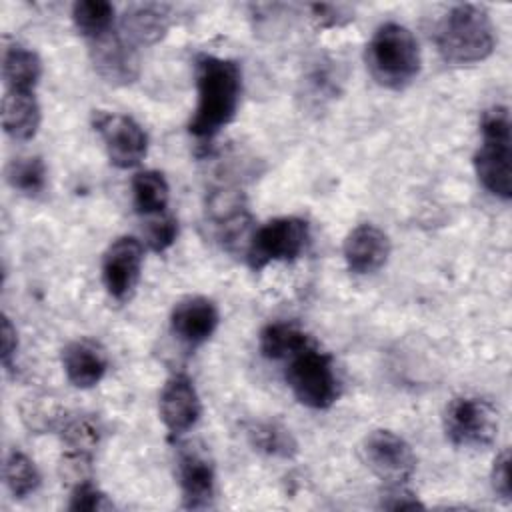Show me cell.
<instances>
[{"label":"cell","mask_w":512,"mask_h":512,"mask_svg":"<svg viewBox=\"0 0 512 512\" xmlns=\"http://www.w3.org/2000/svg\"><path fill=\"white\" fill-rule=\"evenodd\" d=\"M198 102L188 130L198 140L214 138L236 116L242 94L240 66L230 58L200 54L196 58Z\"/></svg>","instance_id":"obj_1"},{"label":"cell","mask_w":512,"mask_h":512,"mask_svg":"<svg viewBox=\"0 0 512 512\" xmlns=\"http://www.w3.org/2000/svg\"><path fill=\"white\" fill-rule=\"evenodd\" d=\"M366 68L376 84L404 90L420 72V48L414 34L396 22L382 24L366 44Z\"/></svg>","instance_id":"obj_2"},{"label":"cell","mask_w":512,"mask_h":512,"mask_svg":"<svg viewBox=\"0 0 512 512\" xmlns=\"http://www.w3.org/2000/svg\"><path fill=\"white\" fill-rule=\"evenodd\" d=\"M440 56L450 64H474L494 50V26L478 4H458L440 22L436 32Z\"/></svg>","instance_id":"obj_3"},{"label":"cell","mask_w":512,"mask_h":512,"mask_svg":"<svg viewBox=\"0 0 512 512\" xmlns=\"http://www.w3.org/2000/svg\"><path fill=\"white\" fill-rule=\"evenodd\" d=\"M482 144L474 154V168L480 184L494 196L510 200V114L504 106H492L482 114Z\"/></svg>","instance_id":"obj_4"},{"label":"cell","mask_w":512,"mask_h":512,"mask_svg":"<svg viewBox=\"0 0 512 512\" xmlns=\"http://www.w3.org/2000/svg\"><path fill=\"white\" fill-rule=\"evenodd\" d=\"M286 362V382L298 402L314 410H326L338 400L340 380L334 360L314 340L286 358Z\"/></svg>","instance_id":"obj_5"},{"label":"cell","mask_w":512,"mask_h":512,"mask_svg":"<svg viewBox=\"0 0 512 512\" xmlns=\"http://www.w3.org/2000/svg\"><path fill=\"white\" fill-rule=\"evenodd\" d=\"M308 222L298 216H282L260 226L246 248V260L252 270H260L270 262H288L298 258L308 244Z\"/></svg>","instance_id":"obj_6"},{"label":"cell","mask_w":512,"mask_h":512,"mask_svg":"<svg viewBox=\"0 0 512 512\" xmlns=\"http://www.w3.org/2000/svg\"><path fill=\"white\" fill-rule=\"evenodd\" d=\"M444 432L460 448L490 446L498 436V412L484 398H454L444 412Z\"/></svg>","instance_id":"obj_7"},{"label":"cell","mask_w":512,"mask_h":512,"mask_svg":"<svg viewBox=\"0 0 512 512\" xmlns=\"http://www.w3.org/2000/svg\"><path fill=\"white\" fill-rule=\"evenodd\" d=\"M92 126L102 138L106 154L116 168H132L146 156L148 138L134 118L98 110L92 116Z\"/></svg>","instance_id":"obj_8"},{"label":"cell","mask_w":512,"mask_h":512,"mask_svg":"<svg viewBox=\"0 0 512 512\" xmlns=\"http://www.w3.org/2000/svg\"><path fill=\"white\" fill-rule=\"evenodd\" d=\"M362 460L388 484H404L416 470L414 450L390 430H374L364 438Z\"/></svg>","instance_id":"obj_9"},{"label":"cell","mask_w":512,"mask_h":512,"mask_svg":"<svg viewBox=\"0 0 512 512\" xmlns=\"http://www.w3.org/2000/svg\"><path fill=\"white\" fill-rule=\"evenodd\" d=\"M182 504L190 510L212 506L216 494V472L206 448L194 442L182 444L176 456Z\"/></svg>","instance_id":"obj_10"},{"label":"cell","mask_w":512,"mask_h":512,"mask_svg":"<svg viewBox=\"0 0 512 512\" xmlns=\"http://www.w3.org/2000/svg\"><path fill=\"white\" fill-rule=\"evenodd\" d=\"M144 262V248L140 240L132 236L116 238L102 258V280L108 294L124 302L132 296Z\"/></svg>","instance_id":"obj_11"},{"label":"cell","mask_w":512,"mask_h":512,"mask_svg":"<svg viewBox=\"0 0 512 512\" xmlns=\"http://www.w3.org/2000/svg\"><path fill=\"white\" fill-rule=\"evenodd\" d=\"M218 322V308L206 296H188L180 300L170 314L172 334L188 346H200L206 342L216 332Z\"/></svg>","instance_id":"obj_12"},{"label":"cell","mask_w":512,"mask_h":512,"mask_svg":"<svg viewBox=\"0 0 512 512\" xmlns=\"http://www.w3.org/2000/svg\"><path fill=\"white\" fill-rule=\"evenodd\" d=\"M202 412V404L192 380L186 374H174L160 392V416L170 434L190 430Z\"/></svg>","instance_id":"obj_13"},{"label":"cell","mask_w":512,"mask_h":512,"mask_svg":"<svg viewBox=\"0 0 512 512\" xmlns=\"http://www.w3.org/2000/svg\"><path fill=\"white\" fill-rule=\"evenodd\" d=\"M92 62L96 72L114 84H128L138 76V54L132 42L118 34L92 40Z\"/></svg>","instance_id":"obj_14"},{"label":"cell","mask_w":512,"mask_h":512,"mask_svg":"<svg viewBox=\"0 0 512 512\" xmlns=\"http://www.w3.org/2000/svg\"><path fill=\"white\" fill-rule=\"evenodd\" d=\"M390 256L388 236L372 226H356L344 240V260L348 268L356 274H372L380 270Z\"/></svg>","instance_id":"obj_15"},{"label":"cell","mask_w":512,"mask_h":512,"mask_svg":"<svg viewBox=\"0 0 512 512\" xmlns=\"http://www.w3.org/2000/svg\"><path fill=\"white\" fill-rule=\"evenodd\" d=\"M62 366L72 386L92 388L104 378L108 358L104 348L94 340H74L62 350Z\"/></svg>","instance_id":"obj_16"},{"label":"cell","mask_w":512,"mask_h":512,"mask_svg":"<svg viewBox=\"0 0 512 512\" xmlns=\"http://www.w3.org/2000/svg\"><path fill=\"white\" fill-rule=\"evenodd\" d=\"M40 104L34 92L6 90L2 100V126L14 140H30L40 128Z\"/></svg>","instance_id":"obj_17"},{"label":"cell","mask_w":512,"mask_h":512,"mask_svg":"<svg viewBox=\"0 0 512 512\" xmlns=\"http://www.w3.org/2000/svg\"><path fill=\"white\" fill-rule=\"evenodd\" d=\"M168 30V8L162 4H134L122 16V36L136 44H154Z\"/></svg>","instance_id":"obj_18"},{"label":"cell","mask_w":512,"mask_h":512,"mask_svg":"<svg viewBox=\"0 0 512 512\" xmlns=\"http://www.w3.org/2000/svg\"><path fill=\"white\" fill-rule=\"evenodd\" d=\"M42 74V62L38 54L22 44H10L2 52V76L6 90L34 92Z\"/></svg>","instance_id":"obj_19"},{"label":"cell","mask_w":512,"mask_h":512,"mask_svg":"<svg viewBox=\"0 0 512 512\" xmlns=\"http://www.w3.org/2000/svg\"><path fill=\"white\" fill-rule=\"evenodd\" d=\"M312 338L292 322H272L260 332V352L268 360H286Z\"/></svg>","instance_id":"obj_20"},{"label":"cell","mask_w":512,"mask_h":512,"mask_svg":"<svg viewBox=\"0 0 512 512\" xmlns=\"http://www.w3.org/2000/svg\"><path fill=\"white\" fill-rule=\"evenodd\" d=\"M170 188L162 172L144 170L132 178V202L138 214L156 216L168 206Z\"/></svg>","instance_id":"obj_21"},{"label":"cell","mask_w":512,"mask_h":512,"mask_svg":"<svg viewBox=\"0 0 512 512\" xmlns=\"http://www.w3.org/2000/svg\"><path fill=\"white\" fill-rule=\"evenodd\" d=\"M102 430L98 422L90 416H78L70 420L62 430V442L68 450V460L72 464H88L96 446L100 444Z\"/></svg>","instance_id":"obj_22"},{"label":"cell","mask_w":512,"mask_h":512,"mask_svg":"<svg viewBox=\"0 0 512 512\" xmlns=\"http://www.w3.org/2000/svg\"><path fill=\"white\" fill-rule=\"evenodd\" d=\"M72 20L76 30L92 42L110 34L114 6L106 0H80L72 6Z\"/></svg>","instance_id":"obj_23"},{"label":"cell","mask_w":512,"mask_h":512,"mask_svg":"<svg viewBox=\"0 0 512 512\" xmlns=\"http://www.w3.org/2000/svg\"><path fill=\"white\" fill-rule=\"evenodd\" d=\"M248 438L252 446L268 456L290 458L296 454V440L290 430L276 422H256L248 428Z\"/></svg>","instance_id":"obj_24"},{"label":"cell","mask_w":512,"mask_h":512,"mask_svg":"<svg viewBox=\"0 0 512 512\" xmlns=\"http://www.w3.org/2000/svg\"><path fill=\"white\" fill-rule=\"evenodd\" d=\"M6 182L24 196H38L46 188V166L42 158H16L6 166Z\"/></svg>","instance_id":"obj_25"},{"label":"cell","mask_w":512,"mask_h":512,"mask_svg":"<svg viewBox=\"0 0 512 512\" xmlns=\"http://www.w3.org/2000/svg\"><path fill=\"white\" fill-rule=\"evenodd\" d=\"M4 480L14 498H24L40 486V472L24 452L12 450L4 462Z\"/></svg>","instance_id":"obj_26"},{"label":"cell","mask_w":512,"mask_h":512,"mask_svg":"<svg viewBox=\"0 0 512 512\" xmlns=\"http://www.w3.org/2000/svg\"><path fill=\"white\" fill-rule=\"evenodd\" d=\"M178 234V222L172 214H156L148 218L144 228V242L154 252H164L170 248Z\"/></svg>","instance_id":"obj_27"},{"label":"cell","mask_w":512,"mask_h":512,"mask_svg":"<svg viewBox=\"0 0 512 512\" xmlns=\"http://www.w3.org/2000/svg\"><path fill=\"white\" fill-rule=\"evenodd\" d=\"M68 508L74 512H96V510H108L112 504L108 502L106 494L100 492L90 480H78L72 494Z\"/></svg>","instance_id":"obj_28"},{"label":"cell","mask_w":512,"mask_h":512,"mask_svg":"<svg viewBox=\"0 0 512 512\" xmlns=\"http://www.w3.org/2000/svg\"><path fill=\"white\" fill-rule=\"evenodd\" d=\"M56 414H58V410H56L54 402L46 396H34L30 400H26L24 406H22L24 422L32 430H38V432L50 428L54 424V420L58 418Z\"/></svg>","instance_id":"obj_29"},{"label":"cell","mask_w":512,"mask_h":512,"mask_svg":"<svg viewBox=\"0 0 512 512\" xmlns=\"http://www.w3.org/2000/svg\"><path fill=\"white\" fill-rule=\"evenodd\" d=\"M382 508L416 510V508H424V504L404 484H388V490L382 496Z\"/></svg>","instance_id":"obj_30"},{"label":"cell","mask_w":512,"mask_h":512,"mask_svg":"<svg viewBox=\"0 0 512 512\" xmlns=\"http://www.w3.org/2000/svg\"><path fill=\"white\" fill-rule=\"evenodd\" d=\"M492 488L502 500L512 498V484H510V452L502 450L500 456L494 460L492 466Z\"/></svg>","instance_id":"obj_31"},{"label":"cell","mask_w":512,"mask_h":512,"mask_svg":"<svg viewBox=\"0 0 512 512\" xmlns=\"http://www.w3.org/2000/svg\"><path fill=\"white\" fill-rule=\"evenodd\" d=\"M16 348H18V340H16V330L14 326L10 324L8 318L2 320V364L10 370V362H12V356L16 354Z\"/></svg>","instance_id":"obj_32"}]
</instances>
